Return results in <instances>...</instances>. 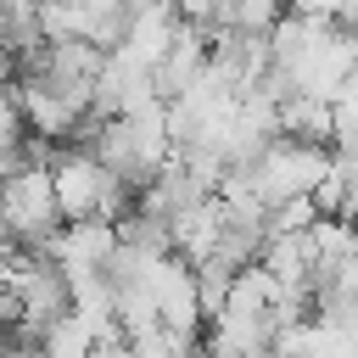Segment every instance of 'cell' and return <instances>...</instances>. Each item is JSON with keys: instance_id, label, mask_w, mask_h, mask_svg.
Listing matches in <instances>:
<instances>
[{"instance_id": "cell-1", "label": "cell", "mask_w": 358, "mask_h": 358, "mask_svg": "<svg viewBox=\"0 0 358 358\" xmlns=\"http://www.w3.org/2000/svg\"><path fill=\"white\" fill-rule=\"evenodd\" d=\"M50 157L56 151H34L11 173H0V218H6L11 241L28 246V252H45V241L62 229V201H56Z\"/></svg>"}, {"instance_id": "cell-2", "label": "cell", "mask_w": 358, "mask_h": 358, "mask_svg": "<svg viewBox=\"0 0 358 358\" xmlns=\"http://www.w3.org/2000/svg\"><path fill=\"white\" fill-rule=\"evenodd\" d=\"M330 162H336V145H324V140H296V134H274L241 173H246V185L257 190L263 207H280V201H291V196H313V185L330 173Z\"/></svg>"}, {"instance_id": "cell-3", "label": "cell", "mask_w": 358, "mask_h": 358, "mask_svg": "<svg viewBox=\"0 0 358 358\" xmlns=\"http://www.w3.org/2000/svg\"><path fill=\"white\" fill-rule=\"evenodd\" d=\"M117 241H123V235H117V218H67V224L45 241V257H50L67 280H78V274H106Z\"/></svg>"}, {"instance_id": "cell-4", "label": "cell", "mask_w": 358, "mask_h": 358, "mask_svg": "<svg viewBox=\"0 0 358 358\" xmlns=\"http://www.w3.org/2000/svg\"><path fill=\"white\" fill-rule=\"evenodd\" d=\"M39 347H45L50 358H90V352H95V330H90V324L67 308L62 319H50V324H45Z\"/></svg>"}, {"instance_id": "cell-5", "label": "cell", "mask_w": 358, "mask_h": 358, "mask_svg": "<svg viewBox=\"0 0 358 358\" xmlns=\"http://www.w3.org/2000/svg\"><path fill=\"white\" fill-rule=\"evenodd\" d=\"M173 11H179L185 22H201V28H213V11H218V0H173Z\"/></svg>"}, {"instance_id": "cell-6", "label": "cell", "mask_w": 358, "mask_h": 358, "mask_svg": "<svg viewBox=\"0 0 358 358\" xmlns=\"http://www.w3.org/2000/svg\"><path fill=\"white\" fill-rule=\"evenodd\" d=\"M90 358H140V352H134V341H129V336H123V330H117V336H101V341H95V352H90Z\"/></svg>"}, {"instance_id": "cell-7", "label": "cell", "mask_w": 358, "mask_h": 358, "mask_svg": "<svg viewBox=\"0 0 358 358\" xmlns=\"http://www.w3.org/2000/svg\"><path fill=\"white\" fill-rule=\"evenodd\" d=\"M11 78H17V50H11V39L0 34V90H6Z\"/></svg>"}, {"instance_id": "cell-8", "label": "cell", "mask_w": 358, "mask_h": 358, "mask_svg": "<svg viewBox=\"0 0 358 358\" xmlns=\"http://www.w3.org/2000/svg\"><path fill=\"white\" fill-rule=\"evenodd\" d=\"M11 28V0H0V34Z\"/></svg>"}, {"instance_id": "cell-9", "label": "cell", "mask_w": 358, "mask_h": 358, "mask_svg": "<svg viewBox=\"0 0 358 358\" xmlns=\"http://www.w3.org/2000/svg\"><path fill=\"white\" fill-rule=\"evenodd\" d=\"M17 241H11V229H6V218H0V252H11Z\"/></svg>"}]
</instances>
